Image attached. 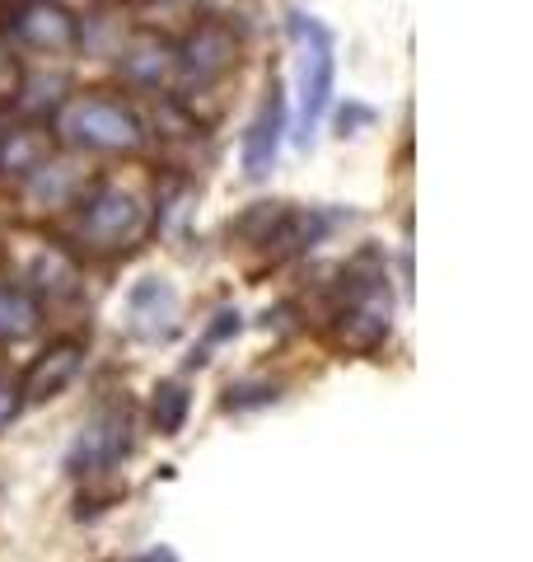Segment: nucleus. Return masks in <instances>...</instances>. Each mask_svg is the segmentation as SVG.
I'll return each instance as SVG.
<instances>
[{"mask_svg":"<svg viewBox=\"0 0 533 562\" xmlns=\"http://www.w3.org/2000/svg\"><path fill=\"white\" fill-rule=\"evenodd\" d=\"M394 324V291H388V268L375 249L355 254L342 268L332 310V338L347 351H375Z\"/></svg>","mask_w":533,"mask_h":562,"instance_id":"nucleus-1","label":"nucleus"},{"mask_svg":"<svg viewBox=\"0 0 533 562\" xmlns=\"http://www.w3.org/2000/svg\"><path fill=\"white\" fill-rule=\"evenodd\" d=\"M57 140H66L76 150H103V155L140 150L146 146V122L122 99L76 94L57 103Z\"/></svg>","mask_w":533,"mask_h":562,"instance_id":"nucleus-2","label":"nucleus"},{"mask_svg":"<svg viewBox=\"0 0 533 562\" xmlns=\"http://www.w3.org/2000/svg\"><path fill=\"white\" fill-rule=\"evenodd\" d=\"M76 249L84 254H122L146 235V206H140L136 192L117 188V183H94L89 192H80L76 202Z\"/></svg>","mask_w":533,"mask_h":562,"instance_id":"nucleus-3","label":"nucleus"},{"mask_svg":"<svg viewBox=\"0 0 533 562\" xmlns=\"http://www.w3.org/2000/svg\"><path fill=\"white\" fill-rule=\"evenodd\" d=\"M286 33L299 52V140H309L314 127L332 109V85H337V38L324 20L305 10H291Z\"/></svg>","mask_w":533,"mask_h":562,"instance_id":"nucleus-4","label":"nucleus"},{"mask_svg":"<svg viewBox=\"0 0 533 562\" xmlns=\"http://www.w3.org/2000/svg\"><path fill=\"white\" fill-rule=\"evenodd\" d=\"M239 66V38L225 20H202L188 29L183 43H173V76L183 85V94L206 90L220 76Z\"/></svg>","mask_w":533,"mask_h":562,"instance_id":"nucleus-5","label":"nucleus"},{"mask_svg":"<svg viewBox=\"0 0 533 562\" xmlns=\"http://www.w3.org/2000/svg\"><path fill=\"white\" fill-rule=\"evenodd\" d=\"M132 454V408L127 398L122 403H103L94 408V417L80 427L76 446L66 454V469L76 473V479H99V473H109L113 464H122Z\"/></svg>","mask_w":533,"mask_h":562,"instance_id":"nucleus-6","label":"nucleus"},{"mask_svg":"<svg viewBox=\"0 0 533 562\" xmlns=\"http://www.w3.org/2000/svg\"><path fill=\"white\" fill-rule=\"evenodd\" d=\"M127 328H132V338L136 342H173L178 338V295L169 281H159V277H146V281H136L132 295H127Z\"/></svg>","mask_w":533,"mask_h":562,"instance_id":"nucleus-7","label":"nucleus"},{"mask_svg":"<svg viewBox=\"0 0 533 562\" xmlns=\"http://www.w3.org/2000/svg\"><path fill=\"white\" fill-rule=\"evenodd\" d=\"M10 33H14V38H20L24 47L57 57V52L76 47L80 24L70 20V10L57 5V0H24V5L10 14Z\"/></svg>","mask_w":533,"mask_h":562,"instance_id":"nucleus-8","label":"nucleus"},{"mask_svg":"<svg viewBox=\"0 0 533 562\" xmlns=\"http://www.w3.org/2000/svg\"><path fill=\"white\" fill-rule=\"evenodd\" d=\"M281 140H286V94H281V80H272L258 117L248 122V132H243V173L248 179H266V173L276 169Z\"/></svg>","mask_w":533,"mask_h":562,"instance_id":"nucleus-9","label":"nucleus"},{"mask_svg":"<svg viewBox=\"0 0 533 562\" xmlns=\"http://www.w3.org/2000/svg\"><path fill=\"white\" fill-rule=\"evenodd\" d=\"M80 366H84V342H80V338H57V342H47V351L29 366L24 380H20L24 403H47V398L66 394L70 384H76Z\"/></svg>","mask_w":533,"mask_h":562,"instance_id":"nucleus-10","label":"nucleus"},{"mask_svg":"<svg viewBox=\"0 0 533 562\" xmlns=\"http://www.w3.org/2000/svg\"><path fill=\"white\" fill-rule=\"evenodd\" d=\"M117 70L136 90H159V85L173 80V43L159 38V33H136L117 47Z\"/></svg>","mask_w":533,"mask_h":562,"instance_id":"nucleus-11","label":"nucleus"},{"mask_svg":"<svg viewBox=\"0 0 533 562\" xmlns=\"http://www.w3.org/2000/svg\"><path fill=\"white\" fill-rule=\"evenodd\" d=\"M57 155V136L38 122H24V127H5L0 132V173L5 179H29L38 165H47Z\"/></svg>","mask_w":533,"mask_h":562,"instance_id":"nucleus-12","label":"nucleus"},{"mask_svg":"<svg viewBox=\"0 0 533 562\" xmlns=\"http://www.w3.org/2000/svg\"><path fill=\"white\" fill-rule=\"evenodd\" d=\"M43 324V310H38V295L29 286H10L0 281V342H24L33 338Z\"/></svg>","mask_w":533,"mask_h":562,"instance_id":"nucleus-13","label":"nucleus"},{"mask_svg":"<svg viewBox=\"0 0 533 562\" xmlns=\"http://www.w3.org/2000/svg\"><path fill=\"white\" fill-rule=\"evenodd\" d=\"M29 281H33V295L61 301V295H76V286H80V268H76V258H70V254H61V249H43L38 258L29 262Z\"/></svg>","mask_w":533,"mask_h":562,"instance_id":"nucleus-14","label":"nucleus"},{"mask_svg":"<svg viewBox=\"0 0 533 562\" xmlns=\"http://www.w3.org/2000/svg\"><path fill=\"white\" fill-rule=\"evenodd\" d=\"M24 188H29L33 202H43V206H66L70 192L80 188V173L70 169L66 160H47V165H38V169L29 173Z\"/></svg>","mask_w":533,"mask_h":562,"instance_id":"nucleus-15","label":"nucleus"},{"mask_svg":"<svg viewBox=\"0 0 533 562\" xmlns=\"http://www.w3.org/2000/svg\"><path fill=\"white\" fill-rule=\"evenodd\" d=\"M188 413H192L188 384H178V380L159 384L155 398H150V422H155V431H159V436H178V431L188 427Z\"/></svg>","mask_w":533,"mask_h":562,"instance_id":"nucleus-16","label":"nucleus"},{"mask_svg":"<svg viewBox=\"0 0 533 562\" xmlns=\"http://www.w3.org/2000/svg\"><path fill=\"white\" fill-rule=\"evenodd\" d=\"M281 398V384L272 380H239L225 390V413H248V408H266Z\"/></svg>","mask_w":533,"mask_h":562,"instance_id":"nucleus-17","label":"nucleus"},{"mask_svg":"<svg viewBox=\"0 0 533 562\" xmlns=\"http://www.w3.org/2000/svg\"><path fill=\"white\" fill-rule=\"evenodd\" d=\"M239 328H243V314H239V310H220L216 319L206 324V333H202V347L192 351V361H188V366H206V361H211L206 351H211V347H220V342H229Z\"/></svg>","mask_w":533,"mask_h":562,"instance_id":"nucleus-18","label":"nucleus"},{"mask_svg":"<svg viewBox=\"0 0 533 562\" xmlns=\"http://www.w3.org/2000/svg\"><path fill=\"white\" fill-rule=\"evenodd\" d=\"M20 413H24V390H20V380L0 375V431H5Z\"/></svg>","mask_w":533,"mask_h":562,"instance_id":"nucleus-19","label":"nucleus"},{"mask_svg":"<svg viewBox=\"0 0 533 562\" xmlns=\"http://www.w3.org/2000/svg\"><path fill=\"white\" fill-rule=\"evenodd\" d=\"M57 5H99V0H57Z\"/></svg>","mask_w":533,"mask_h":562,"instance_id":"nucleus-20","label":"nucleus"}]
</instances>
